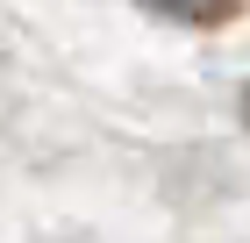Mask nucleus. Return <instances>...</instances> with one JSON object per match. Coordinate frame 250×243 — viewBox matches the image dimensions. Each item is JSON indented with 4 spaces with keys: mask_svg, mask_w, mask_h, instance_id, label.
Returning a JSON list of instances; mask_svg holds the SVG:
<instances>
[{
    "mask_svg": "<svg viewBox=\"0 0 250 243\" xmlns=\"http://www.w3.org/2000/svg\"><path fill=\"white\" fill-rule=\"evenodd\" d=\"M150 15H165V22H186V29H222V22H236L250 7V0H143Z\"/></svg>",
    "mask_w": 250,
    "mask_h": 243,
    "instance_id": "obj_1",
    "label": "nucleus"
},
{
    "mask_svg": "<svg viewBox=\"0 0 250 243\" xmlns=\"http://www.w3.org/2000/svg\"><path fill=\"white\" fill-rule=\"evenodd\" d=\"M243 129H250V86H243Z\"/></svg>",
    "mask_w": 250,
    "mask_h": 243,
    "instance_id": "obj_2",
    "label": "nucleus"
}]
</instances>
